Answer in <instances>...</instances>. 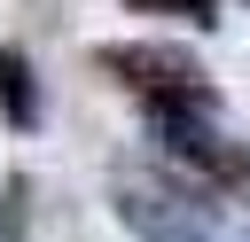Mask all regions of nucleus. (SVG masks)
I'll list each match as a JSON object with an SVG mask.
<instances>
[{"instance_id":"f257e3e1","label":"nucleus","mask_w":250,"mask_h":242,"mask_svg":"<svg viewBox=\"0 0 250 242\" xmlns=\"http://www.w3.org/2000/svg\"><path fill=\"white\" fill-rule=\"evenodd\" d=\"M109 203L141 242H250V203L203 180H117Z\"/></svg>"},{"instance_id":"f03ea898","label":"nucleus","mask_w":250,"mask_h":242,"mask_svg":"<svg viewBox=\"0 0 250 242\" xmlns=\"http://www.w3.org/2000/svg\"><path fill=\"white\" fill-rule=\"evenodd\" d=\"M94 70H109L125 94H141L148 109H219L211 70L180 47V39H109L94 47Z\"/></svg>"},{"instance_id":"7ed1b4c3","label":"nucleus","mask_w":250,"mask_h":242,"mask_svg":"<svg viewBox=\"0 0 250 242\" xmlns=\"http://www.w3.org/2000/svg\"><path fill=\"white\" fill-rule=\"evenodd\" d=\"M211 117H219V109H148V133H156V148H164L188 180H203V187H242V180H250V141H227Z\"/></svg>"},{"instance_id":"20e7f679","label":"nucleus","mask_w":250,"mask_h":242,"mask_svg":"<svg viewBox=\"0 0 250 242\" xmlns=\"http://www.w3.org/2000/svg\"><path fill=\"white\" fill-rule=\"evenodd\" d=\"M0 117L16 133H39V78H31L23 47H0Z\"/></svg>"},{"instance_id":"39448f33","label":"nucleus","mask_w":250,"mask_h":242,"mask_svg":"<svg viewBox=\"0 0 250 242\" xmlns=\"http://www.w3.org/2000/svg\"><path fill=\"white\" fill-rule=\"evenodd\" d=\"M125 8H141V16H188L195 31L219 23V0H125Z\"/></svg>"}]
</instances>
